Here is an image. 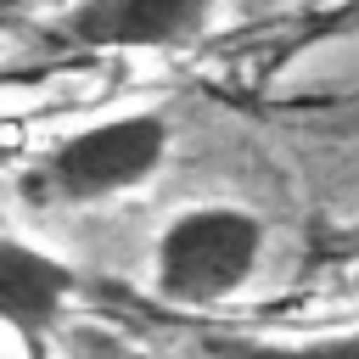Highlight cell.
<instances>
[{
  "instance_id": "cell-2",
  "label": "cell",
  "mask_w": 359,
  "mask_h": 359,
  "mask_svg": "<svg viewBox=\"0 0 359 359\" xmlns=\"http://www.w3.org/2000/svg\"><path fill=\"white\" fill-rule=\"evenodd\" d=\"M264 252V219L247 208H224V202H202L185 208L163 224L157 247H151V280L168 303L180 309H208L236 297Z\"/></svg>"
},
{
  "instance_id": "cell-6",
  "label": "cell",
  "mask_w": 359,
  "mask_h": 359,
  "mask_svg": "<svg viewBox=\"0 0 359 359\" xmlns=\"http://www.w3.org/2000/svg\"><path fill=\"white\" fill-rule=\"evenodd\" d=\"M28 6H34V0H0V22H11V17L28 11Z\"/></svg>"
},
{
  "instance_id": "cell-1",
  "label": "cell",
  "mask_w": 359,
  "mask_h": 359,
  "mask_svg": "<svg viewBox=\"0 0 359 359\" xmlns=\"http://www.w3.org/2000/svg\"><path fill=\"white\" fill-rule=\"evenodd\" d=\"M168 140L174 129L163 112H118V118L84 123L22 174L28 180L22 191L28 202H45V208H84V202L123 196L163 168Z\"/></svg>"
},
{
  "instance_id": "cell-3",
  "label": "cell",
  "mask_w": 359,
  "mask_h": 359,
  "mask_svg": "<svg viewBox=\"0 0 359 359\" xmlns=\"http://www.w3.org/2000/svg\"><path fill=\"white\" fill-rule=\"evenodd\" d=\"M219 0H73L56 39L79 50H168L213 22Z\"/></svg>"
},
{
  "instance_id": "cell-4",
  "label": "cell",
  "mask_w": 359,
  "mask_h": 359,
  "mask_svg": "<svg viewBox=\"0 0 359 359\" xmlns=\"http://www.w3.org/2000/svg\"><path fill=\"white\" fill-rule=\"evenodd\" d=\"M79 292V269L34 241L0 236V325L17 331L22 342H39L67 297Z\"/></svg>"
},
{
  "instance_id": "cell-5",
  "label": "cell",
  "mask_w": 359,
  "mask_h": 359,
  "mask_svg": "<svg viewBox=\"0 0 359 359\" xmlns=\"http://www.w3.org/2000/svg\"><path fill=\"white\" fill-rule=\"evenodd\" d=\"M202 359H359V337H309V342H269V337H236V331H208Z\"/></svg>"
}]
</instances>
